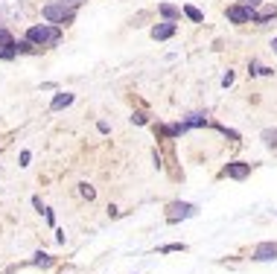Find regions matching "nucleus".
<instances>
[{"label":"nucleus","instance_id":"20e7f679","mask_svg":"<svg viewBox=\"0 0 277 274\" xmlns=\"http://www.w3.org/2000/svg\"><path fill=\"white\" fill-rule=\"evenodd\" d=\"M175 35V21H166V24H158L155 29H152V38L155 41H166V38Z\"/></svg>","mask_w":277,"mask_h":274},{"label":"nucleus","instance_id":"9b49d317","mask_svg":"<svg viewBox=\"0 0 277 274\" xmlns=\"http://www.w3.org/2000/svg\"><path fill=\"white\" fill-rule=\"evenodd\" d=\"M35 265H53V257H50V254H35Z\"/></svg>","mask_w":277,"mask_h":274},{"label":"nucleus","instance_id":"dca6fc26","mask_svg":"<svg viewBox=\"0 0 277 274\" xmlns=\"http://www.w3.org/2000/svg\"><path fill=\"white\" fill-rule=\"evenodd\" d=\"M231 82H233V73L228 70V73H225V76H222V85H225V88H228V85H231Z\"/></svg>","mask_w":277,"mask_h":274},{"label":"nucleus","instance_id":"f257e3e1","mask_svg":"<svg viewBox=\"0 0 277 274\" xmlns=\"http://www.w3.org/2000/svg\"><path fill=\"white\" fill-rule=\"evenodd\" d=\"M26 41H32V44H56L58 41V29L53 26H32V29H26Z\"/></svg>","mask_w":277,"mask_h":274},{"label":"nucleus","instance_id":"f3484780","mask_svg":"<svg viewBox=\"0 0 277 274\" xmlns=\"http://www.w3.org/2000/svg\"><path fill=\"white\" fill-rule=\"evenodd\" d=\"M181 248H184V245H163L161 251H163V254H166V251H181Z\"/></svg>","mask_w":277,"mask_h":274},{"label":"nucleus","instance_id":"39448f33","mask_svg":"<svg viewBox=\"0 0 277 274\" xmlns=\"http://www.w3.org/2000/svg\"><path fill=\"white\" fill-rule=\"evenodd\" d=\"M228 18H231L233 24H245V21H251V18H254V12H251V9H245V6H231V9H228Z\"/></svg>","mask_w":277,"mask_h":274},{"label":"nucleus","instance_id":"f03ea898","mask_svg":"<svg viewBox=\"0 0 277 274\" xmlns=\"http://www.w3.org/2000/svg\"><path fill=\"white\" fill-rule=\"evenodd\" d=\"M44 18L50 24H64L70 18V12H64V6H56V3H53V6H44Z\"/></svg>","mask_w":277,"mask_h":274},{"label":"nucleus","instance_id":"7ed1b4c3","mask_svg":"<svg viewBox=\"0 0 277 274\" xmlns=\"http://www.w3.org/2000/svg\"><path fill=\"white\" fill-rule=\"evenodd\" d=\"M254 260H277V245L274 242H260L254 248Z\"/></svg>","mask_w":277,"mask_h":274},{"label":"nucleus","instance_id":"6e6552de","mask_svg":"<svg viewBox=\"0 0 277 274\" xmlns=\"http://www.w3.org/2000/svg\"><path fill=\"white\" fill-rule=\"evenodd\" d=\"M70 102H73V94H58L56 99H53V111H58V108H67Z\"/></svg>","mask_w":277,"mask_h":274},{"label":"nucleus","instance_id":"6ab92c4d","mask_svg":"<svg viewBox=\"0 0 277 274\" xmlns=\"http://www.w3.org/2000/svg\"><path fill=\"white\" fill-rule=\"evenodd\" d=\"M245 3H251V6H257V3H260V0H245Z\"/></svg>","mask_w":277,"mask_h":274},{"label":"nucleus","instance_id":"0eeeda50","mask_svg":"<svg viewBox=\"0 0 277 274\" xmlns=\"http://www.w3.org/2000/svg\"><path fill=\"white\" fill-rule=\"evenodd\" d=\"M193 213H196V207H193V204H178V202H175L172 207H169V222H175L178 216L187 219V216H193Z\"/></svg>","mask_w":277,"mask_h":274},{"label":"nucleus","instance_id":"9d476101","mask_svg":"<svg viewBox=\"0 0 277 274\" xmlns=\"http://www.w3.org/2000/svg\"><path fill=\"white\" fill-rule=\"evenodd\" d=\"M184 15L190 18V21H196V24H198V21H204V15L198 12L196 6H184Z\"/></svg>","mask_w":277,"mask_h":274},{"label":"nucleus","instance_id":"a211bd4d","mask_svg":"<svg viewBox=\"0 0 277 274\" xmlns=\"http://www.w3.org/2000/svg\"><path fill=\"white\" fill-rule=\"evenodd\" d=\"M271 50H274V53H277V38H274V41H271Z\"/></svg>","mask_w":277,"mask_h":274},{"label":"nucleus","instance_id":"2eb2a0df","mask_svg":"<svg viewBox=\"0 0 277 274\" xmlns=\"http://www.w3.org/2000/svg\"><path fill=\"white\" fill-rule=\"evenodd\" d=\"M82 195H85V199H93V187H88V184H82Z\"/></svg>","mask_w":277,"mask_h":274},{"label":"nucleus","instance_id":"f8f14e48","mask_svg":"<svg viewBox=\"0 0 277 274\" xmlns=\"http://www.w3.org/2000/svg\"><path fill=\"white\" fill-rule=\"evenodd\" d=\"M187 126H204V117H201V114H190Z\"/></svg>","mask_w":277,"mask_h":274},{"label":"nucleus","instance_id":"1a4fd4ad","mask_svg":"<svg viewBox=\"0 0 277 274\" xmlns=\"http://www.w3.org/2000/svg\"><path fill=\"white\" fill-rule=\"evenodd\" d=\"M161 15H163V18H166V21H175V18H178V15H181V12L175 9L172 3H161Z\"/></svg>","mask_w":277,"mask_h":274},{"label":"nucleus","instance_id":"4468645a","mask_svg":"<svg viewBox=\"0 0 277 274\" xmlns=\"http://www.w3.org/2000/svg\"><path fill=\"white\" fill-rule=\"evenodd\" d=\"M15 56V47H0V59H12Z\"/></svg>","mask_w":277,"mask_h":274},{"label":"nucleus","instance_id":"ddd939ff","mask_svg":"<svg viewBox=\"0 0 277 274\" xmlns=\"http://www.w3.org/2000/svg\"><path fill=\"white\" fill-rule=\"evenodd\" d=\"M263 137H266L268 146H277V131H263Z\"/></svg>","mask_w":277,"mask_h":274},{"label":"nucleus","instance_id":"423d86ee","mask_svg":"<svg viewBox=\"0 0 277 274\" xmlns=\"http://www.w3.org/2000/svg\"><path fill=\"white\" fill-rule=\"evenodd\" d=\"M248 172H251V164H243V161L228 164V169H225V175H228V178H245Z\"/></svg>","mask_w":277,"mask_h":274}]
</instances>
